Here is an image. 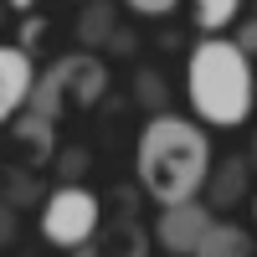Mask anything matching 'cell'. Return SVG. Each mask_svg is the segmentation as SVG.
I'll return each instance as SVG.
<instances>
[{"mask_svg":"<svg viewBox=\"0 0 257 257\" xmlns=\"http://www.w3.org/2000/svg\"><path fill=\"white\" fill-rule=\"evenodd\" d=\"M134 175L155 206L201 201L211 175V134L201 118L185 113H155L134 139Z\"/></svg>","mask_w":257,"mask_h":257,"instance_id":"cell-1","label":"cell"},{"mask_svg":"<svg viewBox=\"0 0 257 257\" xmlns=\"http://www.w3.org/2000/svg\"><path fill=\"white\" fill-rule=\"evenodd\" d=\"M252 62L231 36H201L185 57V98L206 128H237L252 118Z\"/></svg>","mask_w":257,"mask_h":257,"instance_id":"cell-2","label":"cell"},{"mask_svg":"<svg viewBox=\"0 0 257 257\" xmlns=\"http://www.w3.org/2000/svg\"><path fill=\"white\" fill-rule=\"evenodd\" d=\"M103 93H108V62L98 52H62L47 72H36V88H31V103L26 108L62 123V113L72 108H98Z\"/></svg>","mask_w":257,"mask_h":257,"instance_id":"cell-3","label":"cell"},{"mask_svg":"<svg viewBox=\"0 0 257 257\" xmlns=\"http://www.w3.org/2000/svg\"><path fill=\"white\" fill-rule=\"evenodd\" d=\"M103 226V201L93 196L88 185H57L47 190V201L36 206V231L62 252H77L98 237Z\"/></svg>","mask_w":257,"mask_h":257,"instance_id":"cell-4","label":"cell"},{"mask_svg":"<svg viewBox=\"0 0 257 257\" xmlns=\"http://www.w3.org/2000/svg\"><path fill=\"white\" fill-rule=\"evenodd\" d=\"M216 226V211L206 201H180V206H160L155 216V247L165 257H196V247L206 242V231Z\"/></svg>","mask_w":257,"mask_h":257,"instance_id":"cell-5","label":"cell"},{"mask_svg":"<svg viewBox=\"0 0 257 257\" xmlns=\"http://www.w3.org/2000/svg\"><path fill=\"white\" fill-rule=\"evenodd\" d=\"M36 88V62L26 47H0V128H6L16 113H26Z\"/></svg>","mask_w":257,"mask_h":257,"instance_id":"cell-6","label":"cell"},{"mask_svg":"<svg viewBox=\"0 0 257 257\" xmlns=\"http://www.w3.org/2000/svg\"><path fill=\"white\" fill-rule=\"evenodd\" d=\"M247 185H252V160H247V155H226V160L211 165L201 201H206L211 211H237V206L247 201Z\"/></svg>","mask_w":257,"mask_h":257,"instance_id":"cell-7","label":"cell"},{"mask_svg":"<svg viewBox=\"0 0 257 257\" xmlns=\"http://www.w3.org/2000/svg\"><path fill=\"white\" fill-rule=\"evenodd\" d=\"M149 231L134 221V216H113V221H103L98 226V237L88 247H77L72 257H149Z\"/></svg>","mask_w":257,"mask_h":257,"instance_id":"cell-8","label":"cell"},{"mask_svg":"<svg viewBox=\"0 0 257 257\" xmlns=\"http://www.w3.org/2000/svg\"><path fill=\"white\" fill-rule=\"evenodd\" d=\"M11 144L26 155L31 170L52 165V160H57V149H62V144H57V123H52V118H41V113H31V108L11 118Z\"/></svg>","mask_w":257,"mask_h":257,"instance_id":"cell-9","label":"cell"},{"mask_svg":"<svg viewBox=\"0 0 257 257\" xmlns=\"http://www.w3.org/2000/svg\"><path fill=\"white\" fill-rule=\"evenodd\" d=\"M113 31H118V0H82L77 26H72L77 47L82 52H103L113 41Z\"/></svg>","mask_w":257,"mask_h":257,"instance_id":"cell-10","label":"cell"},{"mask_svg":"<svg viewBox=\"0 0 257 257\" xmlns=\"http://www.w3.org/2000/svg\"><path fill=\"white\" fill-rule=\"evenodd\" d=\"M0 201L16 206V211H31L47 201V190H41V175L31 165H11V170H0Z\"/></svg>","mask_w":257,"mask_h":257,"instance_id":"cell-11","label":"cell"},{"mask_svg":"<svg viewBox=\"0 0 257 257\" xmlns=\"http://www.w3.org/2000/svg\"><path fill=\"white\" fill-rule=\"evenodd\" d=\"M196 257H257V247H252V231L247 226L216 221V226L206 231V242L196 247Z\"/></svg>","mask_w":257,"mask_h":257,"instance_id":"cell-12","label":"cell"},{"mask_svg":"<svg viewBox=\"0 0 257 257\" xmlns=\"http://www.w3.org/2000/svg\"><path fill=\"white\" fill-rule=\"evenodd\" d=\"M190 16H196L201 36H221L226 26H237L242 0H190Z\"/></svg>","mask_w":257,"mask_h":257,"instance_id":"cell-13","label":"cell"},{"mask_svg":"<svg viewBox=\"0 0 257 257\" xmlns=\"http://www.w3.org/2000/svg\"><path fill=\"white\" fill-rule=\"evenodd\" d=\"M134 103L149 108V118H155V113H170V82H165L155 67H134Z\"/></svg>","mask_w":257,"mask_h":257,"instance_id":"cell-14","label":"cell"},{"mask_svg":"<svg viewBox=\"0 0 257 257\" xmlns=\"http://www.w3.org/2000/svg\"><path fill=\"white\" fill-rule=\"evenodd\" d=\"M57 175L62 185H77V175H88V149H57Z\"/></svg>","mask_w":257,"mask_h":257,"instance_id":"cell-15","label":"cell"},{"mask_svg":"<svg viewBox=\"0 0 257 257\" xmlns=\"http://www.w3.org/2000/svg\"><path fill=\"white\" fill-rule=\"evenodd\" d=\"M118 6L134 11V16H144V21H165V16H175L180 0H118Z\"/></svg>","mask_w":257,"mask_h":257,"instance_id":"cell-16","label":"cell"},{"mask_svg":"<svg viewBox=\"0 0 257 257\" xmlns=\"http://www.w3.org/2000/svg\"><path fill=\"white\" fill-rule=\"evenodd\" d=\"M16 237H21V211L0 201V252H6V247H11Z\"/></svg>","mask_w":257,"mask_h":257,"instance_id":"cell-17","label":"cell"},{"mask_svg":"<svg viewBox=\"0 0 257 257\" xmlns=\"http://www.w3.org/2000/svg\"><path fill=\"white\" fill-rule=\"evenodd\" d=\"M231 41H237V47L247 52V62H252V57H257V16H252V21H242V26H237V36H231Z\"/></svg>","mask_w":257,"mask_h":257,"instance_id":"cell-18","label":"cell"},{"mask_svg":"<svg viewBox=\"0 0 257 257\" xmlns=\"http://www.w3.org/2000/svg\"><path fill=\"white\" fill-rule=\"evenodd\" d=\"M108 52H113V57H134V31H123V26H118L113 41H108Z\"/></svg>","mask_w":257,"mask_h":257,"instance_id":"cell-19","label":"cell"},{"mask_svg":"<svg viewBox=\"0 0 257 257\" xmlns=\"http://www.w3.org/2000/svg\"><path fill=\"white\" fill-rule=\"evenodd\" d=\"M6 6H11V16H21V11H31L36 0H6Z\"/></svg>","mask_w":257,"mask_h":257,"instance_id":"cell-20","label":"cell"},{"mask_svg":"<svg viewBox=\"0 0 257 257\" xmlns=\"http://www.w3.org/2000/svg\"><path fill=\"white\" fill-rule=\"evenodd\" d=\"M247 160H252V170H257V134L247 139Z\"/></svg>","mask_w":257,"mask_h":257,"instance_id":"cell-21","label":"cell"},{"mask_svg":"<svg viewBox=\"0 0 257 257\" xmlns=\"http://www.w3.org/2000/svg\"><path fill=\"white\" fill-rule=\"evenodd\" d=\"M6 11H11V6H6V0H0V26H6Z\"/></svg>","mask_w":257,"mask_h":257,"instance_id":"cell-22","label":"cell"},{"mask_svg":"<svg viewBox=\"0 0 257 257\" xmlns=\"http://www.w3.org/2000/svg\"><path fill=\"white\" fill-rule=\"evenodd\" d=\"M252 221H257V201H252Z\"/></svg>","mask_w":257,"mask_h":257,"instance_id":"cell-23","label":"cell"},{"mask_svg":"<svg viewBox=\"0 0 257 257\" xmlns=\"http://www.w3.org/2000/svg\"><path fill=\"white\" fill-rule=\"evenodd\" d=\"M252 93H257V82H252Z\"/></svg>","mask_w":257,"mask_h":257,"instance_id":"cell-24","label":"cell"}]
</instances>
